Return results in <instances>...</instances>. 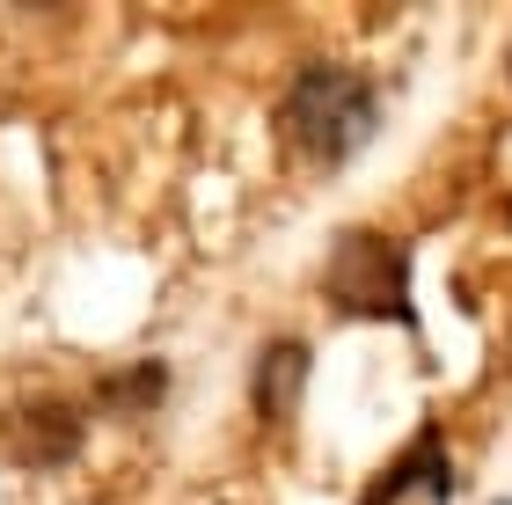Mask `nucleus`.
I'll return each instance as SVG.
<instances>
[{
  "mask_svg": "<svg viewBox=\"0 0 512 505\" xmlns=\"http://www.w3.org/2000/svg\"><path fill=\"white\" fill-rule=\"evenodd\" d=\"M322 301L344 323H395L417 330V293H410V249L381 227H344L322 257Z\"/></svg>",
  "mask_w": 512,
  "mask_h": 505,
  "instance_id": "nucleus-2",
  "label": "nucleus"
},
{
  "mask_svg": "<svg viewBox=\"0 0 512 505\" xmlns=\"http://www.w3.org/2000/svg\"><path fill=\"white\" fill-rule=\"evenodd\" d=\"M81 440H88V410L74 396L30 388V396L0 403V462H15V469H59L81 454Z\"/></svg>",
  "mask_w": 512,
  "mask_h": 505,
  "instance_id": "nucleus-3",
  "label": "nucleus"
},
{
  "mask_svg": "<svg viewBox=\"0 0 512 505\" xmlns=\"http://www.w3.org/2000/svg\"><path fill=\"white\" fill-rule=\"evenodd\" d=\"M161 388H169V366L147 359V366H132L125 381H103V403H110V410H154Z\"/></svg>",
  "mask_w": 512,
  "mask_h": 505,
  "instance_id": "nucleus-6",
  "label": "nucleus"
},
{
  "mask_svg": "<svg viewBox=\"0 0 512 505\" xmlns=\"http://www.w3.org/2000/svg\"><path fill=\"white\" fill-rule=\"evenodd\" d=\"M454 498V462H447V432L439 425H417L403 454L366 484L359 505H447Z\"/></svg>",
  "mask_w": 512,
  "mask_h": 505,
  "instance_id": "nucleus-4",
  "label": "nucleus"
},
{
  "mask_svg": "<svg viewBox=\"0 0 512 505\" xmlns=\"http://www.w3.org/2000/svg\"><path fill=\"white\" fill-rule=\"evenodd\" d=\"M271 125H278L286 162L337 169L344 154H359L366 140H374V125H381V88H374V74H359V66H344V59H308V66L286 81Z\"/></svg>",
  "mask_w": 512,
  "mask_h": 505,
  "instance_id": "nucleus-1",
  "label": "nucleus"
},
{
  "mask_svg": "<svg viewBox=\"0 0 512 505\" xmlns=\"http://www.w3.org/2000/svg\"><path fill=\"white\" fill-rule=\"evenodd\" d=\"M300 388H308V344L300 337H271L256 352V381H249V403L264 425H286L300 410Z\"/></svg>",
  "mask_w": 512,
  "mask_h": 505,
  "instance_id": "nucleus-5",
  "label": "nucleus"
}]
</instances>
